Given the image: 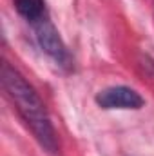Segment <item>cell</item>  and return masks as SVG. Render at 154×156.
<instances>
[{
  "label": "cell",
  "instance_id": "obj_3",
  "mask_svg": "<svg viewBox=\"0 0 154 156\" xmlns=\"http://www.w3.org/2000/svg\"><path fill=\"white\" fill-rule=\"evenodd\" d=\"M96 104L102 109H142L143 98L138 91L127 85H114L96 94Z\"/></svg>",
  "mask_w": 154,
  "mask_h": 156
},
{
  "label": "cell",
  "instance_id": "obj_2",
  "mask_svg": "<svg viewBox=\"0 0 154 156\" xmlns=\"http://www.w3.org/2000/svg\"><path fill=\"white\" fill-rule=\"evenodd\" d=\"M35 26V35H37V42L42 47V51L45 55H49L58 66L62 67H67L71 64V56L64 45V42L60 38L56 27L47 20V18H42L38 22L33 24Z\"/></svg>",
  "mask_w": 154,
  "mask_h": 156
},
{
  "label": "cell",
  "instance_id": "obj_1",
  "mask_svg": "<svg viewBox=\"0 0 154 156\" xmlns=\"http://www.w3.org/2000/svg\"><path fill=\"white\" fill-rule=\"evenodd\" d=\"M2 83L15 109L26 122V125L31 129L35 138L40 142V145L49 153H56L58 151L56 133L53 129L51 118L45 111V105L40 100L38 93L33 89V85L27 83V80L7 62H4L2 66Z\"/></svg>",
  "mask_w": 154,
  "mask_h": 156
},
{
  "label": "cell",
  "instance_id": "obj_4",
  "mask_svg": "<svg viewBox=\"0 0 154 156\" xmlns=\"http://www.w3.org/2000/svg\"><path fill=\"white\" fill-rule=\"evenodd\" d=\"M15 9L20 16L31 24L45 18V2L44 0H15Z\"/></svg>",
  "mask_w": 154,
  "mask_h": 156
}]
</instances>
